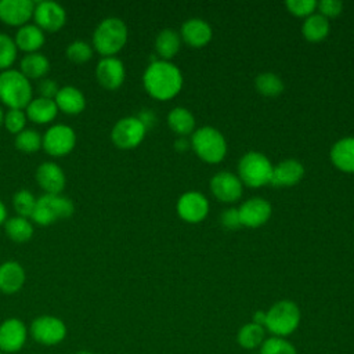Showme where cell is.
Here are the masks:
<instances>
[{"label":"cell","mask_w":354,"mask_h":354,"mask_svg":"<svg viewBox=\"0 0 354 354\" xmlns=\"http://www.w3.org/2000/svg\"><path fill=\"white\" fill-rule=\"evenodd\" d=\"M142 82L149 95L156 100H169L180 91L183 86V76L174 64L163 59H155L145 69Z\"/></svg>","instance_id":"1"},{"label":"cell","mask_w":354,"mask_h":354,"mask_svg":"<svg viewBox=\"0 0 354 354\" xmlns=\"http://www.w3.org/2000/svg\"><path fill=\"white\" fill-rule=\"evenodd\" d=\"M30 80L21 71L7 69L0 72V101L10 109H24L32 101Z\"/></svg>","instance_id":"2"},{"label":"cell","mask_w":354,"mask_h":354,"mask_svg":"<svg viewBox=\"0 0 354 354\" xmlns=\"http://www.w3.org/2000/svg\"><path fill=\"white\" fill-rule=\"evenodd\" d=\"M127 41V26L116 17L102 19L93 33V47L102 57H113Z\"/></svg>","instance_id":"3"},{"label":"cell","mask_w":354,"mask_h":354,"mask_svg":"<svg viewBox=\"0 0 354 354\" xmlns=\"http://www.w3.org/2000/svg\"><path fill=\"white\" fill-rule=\"evenodd\" d=\"M75 212L73 202L61 194H44L36 199L32 220L39 225H51L69 218Z\"/></svg>","instance_id":"4"},{"label":"cell","mask_w":354,"mask_h":354,"mask_svg":"<svg viewBox=\"0 0 354 354\" xmlns=\"http://www.w3.org/2000/svg\"><path fill=\"white\" fill-rule=\"evenodd\" d=\"M300 322V310L290 300L277 301L266 313V328L277 337H283L293 333Z\"/></svg>","instance_id":"5"},{"label":"cell","mask_w":354,"mask_h":354,"mask_svg":"<svg viewBox=\"0 0 354 354\" xmlns=\"http://www.w3.org/2000/svg\"><path fill=\"white\" fill-rule=\"evenodd\" d=\"M191 145L196 155L209 163H217L223 160L227 152V142L223 134L210 126L198 129L191 140Z\"/></svg>","instance_id":"6"},{"label":"cell","mask_w":354,"mask_h":354,"mask_svg":"<svg viewBox=\"0 0 354 354\" xmlns=\"http://www.w3.org/2000/svg\"><path fill=\"white\" fill-rule=\"evenodd\" d=\"M272 165L268 158L260 152H246L238 165L239 180L249 187H261L270 184Z\"/></svg>","instance_id":"7"},{"label":"cell","mask_w":354,"mask_h":354,"mask_svg":"<svg viewBox=\"0 0 354 354\" xmlns=\"http://www.w3.org/2000/svg\"><path fill=\"white\" fill-rule=\"evenodd\" d=\"M76 145V133L71 126L54 124L47 129L41 137V147L44 151L54 156L61 158L68 155Z\"/></svg>","instance_id":"8"},{"label":"cell","mask_w":354,"mask_h":354,"mask_svg":"<svg viewBox=\"0 0 354 354\" xmlns=\"http://www.w3.org/2000/svg\"><path fill=\"white\" fill-rule=\"evenodd\" d=\"M147 129L137 116H126L119 119L111 131L112 142L122 149H131L141 144Z\"/></svg>","instance_id":"9"},{"label":"cell","mask_w":354,"mask_h":354,"mask_svg":"<svg viewBox=\"0 0 354 354\" xmlns=\"http://www.w3.org/2000/svg\"><path fill=\"white\" fill-rule=\"evenodd\" d=\"M30 333L36 342L41 344L53 346L64 340L66 335V326L57 317L41 315L32 322Z\"/></svg>","instance_id":"10"},{"label":"cell","mask_w":354,"mask_h":354,"mask_svg":"<svg viewBox=\"0 0 354 354\" xmlns=\"http://www.w3.org/2000/svg\"><path fill=\"white\" fill-rule=\"evenodd\" d=\"M35 25H37L43 32H57L66 22L65 8L55 1H39L35 3Z\"/></svg>","instance_id":"11"},{"label":"cell","mask_w":354,"mask_h":354,"mask_svg":"<svg viewBox=\"0 0 354 354\" xmlns=\"http://www.w3.org/2000/svg\"><path fill=\"white\" fill-rule=\"evenodd\" d=\"M35 12V3L30 0H0V21L10 26H24Z\"/></svg>","instance_id":"12"},{"label":"cell","mask_w":354,"mask_h":354,"mask_svg":"<svg viewBox=\"0 0 354 354\" xmlns=\"http://www.w3.org/2000/svg\"><path fill=\"white\" fill-rule=\"evenodd\" d=\"M124 65L116 57H102L95 66L97 82L106 90H116L124 82Z\"/></svg>","instance_id":"13"},{"label":"cell","mask_w":354,"mask_h":354,"mask_svg":"<svg viewBox=\"0 0 354 354\" xmlns=\"http://www.w3.org/2000/svg\"><path fill=\"white\" fill-rule=\"evenodd\" d=\"M209 212L207 199L195 191H189L183 194L177 202V213L178 216L188 223H199L206 217Z\"/></svg>","instance_id":"14"},{"label":"cell","mask_w":354,"mask_h":354,"mask_svg":"<svg viewBox=\"0 0 354 354\" xmlns=\"http://www.w3.org/2000/svg\"><path fill=\"white\" fill-rule=\"evenodd\" d=\"M213 195L223 202H234L242 195V181L234 173L218 171L210 180Z\"/></svg>","instance_id":"15"},{"label":"cell","mask_w":354,"mask_h":354,"mask_svg":"<svg viewBox=\"0 0 354 354\" xmlns=\"http://www.w3.org/2000/svg\"><path fill=\"white\" fill-rule=\"evenodd\" d=\"M36 181L46 194H61L66 184L64 170L54 162H43L36 169Z\"/></svg>","instance_id":"16"},{"label":"cell","mask_w":354,"mask_h":354,"mask_svg":"<svg viewBox=\"0 0 354 354\" xmlns=\"http://www.w3.org/2000/svg\"><path fill=\"white\" fill-rule=\"evenodd\" d=\"M241 224L245 227H260L271 216V205L263 198H250L238 209Z\"/></svg>","instance_id":"17"},{"label":"cell","mask_w":354,"mask_h":354,"mask_svg":"<svg viewBox=\"0 0 354 354\" xmlns=\"http://www.w3.org/2000/svg\"><path fill=\"white\" fill-rule=\"evenodd\" d=\"M26 340V328L18 318H8L0 325V350L15 353Z\"/></svg>","instance_id":"18"},{"label":"cell","mask_w":354,"mask_h":354,"mask_svg":"<svg viewBox=\"0 0 354 354\" xmlns=\"http://www.w3.org/2000/svg\"><path fill=\"white\" fill-rule=\"evenodd\" d=\"M304 174L303 165L296 159H286L272 167L270 184L274 187L295 185Z\"/></svg>","instance_id":"19"},{"label":"cell","mask_w":354,"mask_h":354,"mask_svg":"<svg viewBox=\"0 0 354 354\" xmlns=\"http://www.w3.org/2000/svg\"><path fill=\"white\" fill-rule=\"evenodd\" d=\"M181 36L188 46L203 47L212 39V28L201 18H191L181 26Z\"/></svg>","instance_id":"20"},{"label":"cell","mask_w":354,"mask_h":354,"mask_svg":"<svg viewBox=\"0 0 354 354\" xmlns=\"http://www.w3.org/2000/svg\"><path fill=\"white\" fill-rule=\"evenodd\" d=\"M54 101L58 111L66 115H77L86 108L84 94L75 86L59 87Z\"/></svg>","instance_id":"21"},{"label":"cell","mask_w":354,"mask_h":354,"mask_svg":"<svg viewBox=\"0 0 354 354\" xmlns=\"http://www.w3.org/2000/svg\"><path fill=\"white\" fill-rule=\"evenodd\" d=\"M25 283V270L14 260L4 261L0 264V290L11 295L18 292Z\"/></svg>","instance_id":"22"},{"label":"cell","mask_w":354,"mask_h":354,"mask_svg":"<svg viewBox=\"0 0 354 354\" xmlns=\"http://www.w3.org/2000/svg\"><path fill=\"white\" fill-rule=\"evenodd\" d=\"M14 41L17 48L25 51L26 54H30V53H37V50L43 47L46 41V36H44V32L37 25L26 24L17 30Z\"/></svg>","instance_id":"23"},{"label":"cell","mask_w":354,"mask_h":354,"mask_svg":"<svg viewBox=\"0 0 354 354\" xmlns=\"http://www.w3.org/2000/svg\"><path fill=\"white\" fill-rule=\"evenodd\" d=\"M26 118L37 124H46L53 122L57 118L58 108L54 100L37 97L32 98V101L26 106Z\"/></svg>","instance_id":"24"},{"label":"cell","mask_w":354,"mask_h":354,"mask_svg":"<svg viewBox=\"0 0 354 354\" xmlns=\"http://www.w3.org/2000/svg\"><path fill=\"white\" fill-rule=\"evenodd\" d=\"M330 159L337 169L354 173V137L336 141L330 149Z\"/></svg>","instance_id":"25"},{"label":"cell","mask_w":354,"mask_h":354,"mask_svg":"<svg viewBox=\"0 0 354 354\" xmlns=\"http://www.w3.org/2000/svg\"><path fill=\"white\" fill-rule=\"evenodd\" d=\"M19 71L29 80L44 77L50 71V61L40 53H30L24 55L19 62Z\"/></svg>","instance_id":"26"},{"label":"cell","mask_w":354,"mask_h":354,"mask_svg":"<svg viewBox=\"0 0 354 354\" xmlns=\"http://www.w3.org/2000/svg\"><path fill=\"white\" fill-rule=\"evenodd\" d=\"M6 235L15 243H25L33 236L32 223L21 216L7 218L4 223Z\"/></svg>","instance_id":"27"},{"label":"cell","mask_w":354,"mask_h":354,"mask_svg":"<svg viewBox=\"0 0 354 354\" xmlns=\"http://www.w3.org/2000/svg\"><path fill=\"white\" fill-rule=\"evenodd\" d=\"M180 35L174 29H163L158 33L155 40V48L163 61L173 58L180 48Z\"/></svg>","instance_id":"28"},{"label":"cell","mask_w":354,"mask_h":354,"mask_svg":"<svg viewBox=\"0 0 354 354\" xmlns=\"http://www.w3.org/2000/svg\"><path fill=\"white\" fill-rule=\"evenodd\" d=\"M301 32L308 41H321L329 33L328 18L321 14L308 15L301 26Z\"/></svg>","instance_id":"29"},{"label":"cell","mask_w":354,"mask_h":354,"mask_svg":"<svg viewBox=\"0 0 354 354\" xmlns=\"http://www.w3.org/2000/svg\"><path fill=\"white\" fill-rule=\"evenodd\" d=\"M167 124L173 131H176L183 137L185 134H189L194 130L195 118L187 108L177 106L169 112Z\"/></svg>","instance_id":"30"},{"label":"cell","mask_w":354,"mask_h":354,"mask_svg":"<svg viewBox=\"0 0 354 354\" xmlns=\"http://www.w3.org/2000/svg\"><path fill=\"white\" fill-rule=\"evenodd\" d=\"M236 340L239 343L241 347L252 350L256 348L259 346H261V343L264 342V328L260 325H256L253 322L250 324H245L238 335H236Z\"/></svg>","instance_id":"31"},{"label":"cell","mask_w":354,"mask_h":354,"mask_svg":"<svg viewBox=\"0 0 354 354\" xmlns=\"http://www.w3.org/2000/svg\"><path fill=\"white\" fill-rule=\"evenodd\" d=\"M256 88L259 93L267 97H275L282 93L283 90V82L279 79L278 75L272 72H264L260 73L254 80Z\"/></svg>","instance_id":"32"},{"label":"cell","mask_w":354,"mask_h":354,"mask_svg":"<svg viewBox=\"0 0 354 354\" xmlns=\"http://www.w3.org/2000/svg\"><path fill=\"white\" fill-rule=\"evenodd\" d=\"M12 205L18 216L21 217H32L35 206H36V198L35 195L28 189H19L15 192L12 198Z\"/></svg>","instance_id":"33"},{"label":"cell","mask_w":354,"mask_h":354,"mask_svg":"<svg viewBox=\"0 0 354 354\" xmlns=\"http://www.w3.org/2000/svg\"><path fill=\"white\" fill-rule=\"evenodd\" d=\"M15 147L26 153L36 152L41 148V136L33 129H25L17 134Z\"/></svg>","instance_id":"34"},{"label":"cell","mask_w":354,"mask_h":354,"mask_svg":"<svg viewBox=\"0 0 354 354\" xmlns=\"http://www.w3.org/2000/svg\"><path fill=\"white\" fill-rule=\"evenodd\" d=\"M17 46L14 39L6 33H0V71L11 69V65L14 64L17 58Z\"/></svg>","instance_id":"35"},{"label":"cell","mask_w":354,"mask_h":354,"mask_svg":"<svg viewBox=\"0 0 354 354\" xmlns=\"http://www.w3.org/2000/svg\"><path fill=\"white\" fill-rule=\"evenodd\" d=\"M69 61L73 64H84L93 57V47L84 40L72 41L65 51Z\"/></svg>","instance_id":"36"},{"label":"cell","mask_w":354,"mask_h":354,"mask_svg":"<svg viewBox=\"0 0 354 354\" xmlns=\"http://www.w3.org/2000/svg\"><path fill=\"white\" fill-rule=\"evenodd\" d=\"M260 354H297L292 343L283 337H270L260 346Z\"/></svg>","instance_id":"37"},{"label":"cell","mask_w":354,"mask_h":354,"mask_svg":"<svg viewBox=\"0 0 354 354\" xmlns=\"http://www.w3.org/2000/svg\"><path fill=\"white\" fill-rule=\"evenodd\" d=\"M26 113L22 109H8L4 113V127L12 133V134H18L22 130H25V124H26Z\"/></svg>","instance_id":"38"},{"label":"cell","mask_w":354,"mask_h":354,"mask_svg":"<svg viewBox=\"0 0 354 354\" xmlns=\"http://www.w3.org/2000/svg\"><path fill=\"white\" fill-rule=\"evenodd\" d=\"M286 7L292 14L297 17H308L314 14L317 3L314 0H288Z\"/></svg>","instance_id":"39"},{"label":"cell","mask_w":354,"mask_h":354,"mask_svg":"<svg viewBox=\"0 0 354 354\" xmlns=\"http://www.w3.org/2000/svg\"><path fill=\"white\" fill-rule=\"evenodd\" d=\"M317 7L319 10V14L324 17H336L342 12L343 3L339 0H321L317 3Z\"/></svg>","instance_id":"40"},{"label":"cell","mask_w":354,"mask_h":354,"mask_svg":"<svg viewBox=\"0 0 354 354\" xmlns=\"http://www.w3.org/2000/svg\"><path fill=\"white\" fill-rule=\"evenodd\" d=\"M220 221L221 224L228 228V230H235L238 227H241V218H239V212L238 209L235 207H231V209H225L223 213H221V217H220Z\"/></svg>","instance_id":"41"},{"label":"cell","mask_w":354,"mask_h":354,"mask_svg":"<svg viewBox=\"0 0 354 354\" xmlns=\"http://www.w3.org/2000/svg\"><path fill=\"white\" fill-rule=\"evenodd\" d=\"M37 90H39V94L40 97L43 98H48V100H54L59 87L57 84V82L51 80V79H43L40 80L39 86H37Z\"/></svg>","instance_id":"42"},{"label":"cell","mask_w":354,"mask_h":354,"mask_svg":"<svg viewBox=\"0 0 354 354\" xmlns=\"http://www.w3.org/2000/svg\"><path fill=\"white\" fill-rule=\"evenodd\" d=\"M137 118L140 119V122L144 124L145 129H151L156 122V116L151 109H142Z\"/></svg>","instance_id":"43"},{"label":"cell","mask_w":354,"mask_h":354,"mask_svg":"<svg viewBox=\"0 0 354 354\" xmlns=\"http://www.w3.org/2000/svg\"><path fill=\"white\" fill-rule=\"evenodd\" d=\"M191 147L189 141L185 138V137H180L174 141V148L178 151V152H185L188 148Z\"/></svg>","instance_id":"44"},{"label":"cell","mask_w":354,"mask_h":354,"mask_svg":"<svg viewBox=\"0 0 354 354\" xmlns=\"http://www.w3.org/2000/svg\"><path fill=\"white\" fill-rule=\"evenodd\" d=\"M253 324H256V325H260V326H263L264 328V325H266V313L264 311H256L254 314H253Z\"/></svg>","instance_id":"45"},{"label":"cell","mask_w":354,"mask_h":354,"mask_svg":"<svg viewBox=\"0 0 354 354\" xmlns=\"http://www.w3.org/2000/svg\"><path fill=\"white\" fill-rule=\"evenodd\" d=\"M7 220V209L4 206V203L0 201V225H3Z\"/></svg>","instance_id":"46"},{"label":"cell","mask_w":354,"mask_h":354,"mask_svg":"<svg viewBox=\"0 0 354 354\" xmlns=\"http://www.w3.org/2000/svg\"><path fill=\"white\" fill-rule=\"evenodd\" d=\"M4 123V112H3V109L0 108V126Z\"/></svg>","instance_id":"47"},{"label":"cell","mask_w":354,"mask_h":354,"mask_svg":"<svg viewBox=\"0 0 354 354\" xmlns=\"http://www.w3.org/2000/svg\"><path fill=\"white\" fill-rule=\"evenodd\" d=\"M77 354H93V353H90V351H87V350H82V351H79Z\"/></svg>","instance_id":"48"},{"label":"cell","mask_w":354,"mask_h":354,"mask_svg":"<svg viewBox=\"0 0 354 354\" xmlns=\"http://www.w3.org/2000/svg\"><path fill=\"white\" fill-rule=\"evenodd\" d=\"M0 354H3V353H1V351H0Z\"/></svg>","instance_id":"49"}]
</instances>
